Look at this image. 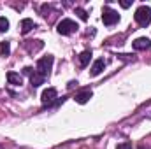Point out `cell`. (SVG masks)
Segmentation results:
<instances>
[{
    "instance_id": "cell-8",
    "label": "cell",
    "mask_w": 151,
    "mask_h": 149,
    "mask_svg": "<svg viewBox=\"0 0 151 149\" xmlns=\"http://www.w3.org/2000/svg\"><path fill=\"white\" fill-rule=\"evenodd\" d=\"M106 69V60L104 58H100V60H95V63H93V67H91V75H99L102 70Z\"/></svg>"
},
{
    "instance_id": "cell-14",
    "label": "cell",
    "mask_w": 151,
    "mask_h": 149,
    "mask_svg": "<svg viewBox=\"0 0 151 149\" xmlns=\"http://www.w3.org/2000/svg\"><path fill=\"white\" fill-rule=\"evenodd\" d=\"M7 30H9V19L0 18V32H7Z\"/></svg>"
},
{
    "instance_id": "cell-10",
    "label": "cell",
    "mask_w": 151,
    "mask_h": 149,
    "mask_svg": "<svg viewBox=\"0 0 151 149\" xmlns=\"http://www.w3.org/2000/svg\"><path fill=\"white\" fill-rule=\"evenodd\" d=\"M7 81H9V84L19 86V84L23 82V77L19 74H16V72H7Z\"/></svg>"
},
{
    "instance_id": "cell-16",
    "label": "cell",
    "mask_w": 151,
    "mask_h": 149,
    "mask_svg": "<svg viewBox=\"0 0 151 149\" xmlns=\"http://www.w3.org/2000/svg\"><path fill=\"white\" fill-rule=\"evenodd\" d=\"M116 149H134L132 148V142H121V144H118Z\"/></svg>"
},
{
    "instance_id": "cell-12",
    "label": "cell",
    "mask_w": 151,
    "mask_h": 149,
    "mask_svg": "<svg viewBox=\"0 0 151 149\" xmlns=\"http://www.w3.org/2000/svg\"><path fill=\"white\" fill-rule=\"evenodd\" d=\"M44 79H46V77H44V75H40L37 70H34V74L30 75V82H32V86H34V88L40 86V84L44 82Z\"/></svg>"
},
{
    "instance_id": "cell-13",
    "label": "cell",
    "mask_w": 151,
    "mask_h": 149,
    "mask_svg": "<svg viewBox=\"0 0 151 149\" xmlns=\"http://www.w3.org/2000/svg\"><path fill=\"white\" fill-rule=\"evenodd\" d=\"M9 53H11L9 42H0V54H2V56H7Z\"/></svg>"
},
{
    "instance_id": "cell-18",
    "label": "cell",
    "mask_w": 151,
    "mask_h": 149,
    "mask_svg": "<svg viewBox=\"0 0 151 149\" xmlns=\"http://www.w3.org/2000/svg\"><path fill=\"white\" fill-rule=\"evenodd\" d=\"M119 4H121V7H125V9H127V7H130V2H128V0H121Z\"/></svg>"
},
{
    "instance_id": "cell-9",
    "label": "cell",
    "mask_w": 151,
    "mask_h": 149,
    "mask_svg": "<svg viewBox=\"0 0 151 149\" xmlns=\"http://www.w3.org/2000/svg\"><path fill=\"white\" fill-rule=\"evenodd\" d=\"M32 28H35V23H34L30 18H25V19L21 21V34L25 35V34H28Z\"/></svg>"
},
{
    "instance_id": "cell-1",
    "label": "cell",
    "mask_w": 151,
    "mask_h": 149,
    "mask_svg": "<svg viewBox=\"0 0 151 149\" xmlns=\"http://www.w3.org/2000/svg\"><path fill=\"white\" fill-rule=\"evenodd\" d=\"M134 18H135V21H137L139 27H148L151 23V9L148 5H141V7L135 11Z\"/></svg>"
},
{
    "instance_id": "cell-11",
    "label": "cell",
    "mask_w": 151,
    "mask_h": 149,
    "mask_svg": "<svg viewBox=\"0 0 151 149\" xmlns=\"http://www.w3.org/2000/svg\"><path fill=\"white\" fill-rule=\"evenodd\" d=\"M90 60H91V51H90V49H86V51H83V53L79 54V65H81V67H86V65L90 63Z\"/></svg>"
},
{
    "instance_id": "cell-4",
    "label": "cell",
    "mask_w": 151,
    "mask_h": 149,
    "mask_svg": "<svg viewBox=\"0 0 151 149\" xmlns=\"http://www.w3.org/2000/svg\"><path fill=\"white\" fill-rule=\"evenodd\" d=\"M102 21H104V25L113 27L114 23L119 21V14H118L114 9H111V7H104V9H102Z\"/></svg>"
},
{
    "instance_id": "cell-15",
    "label": "cell",
    "mask_w": 151,
    "mask_h": 149,
    "mask_svg": "<svg viewBox=\"0 0 151 149\" xmlns=\"http://www.w3.org/2000/svg\"><path fill=\"white\" fill-rule=\"evenodd\" d=\"M76 14H77V16H79L83 21H86V19H88V14H86V11H84V9H81V7H76Z\"/></svg>"
},
{
    "instance_id": "cell-7",
    "label": "cell",
    "mask_w": 151,
    "mask_h": 149,
    "mask_svg": "<svg viewBox=\"0 0 151 149\" xmlns=\"http://www.w3.org/2000/svg\"><path fill=\"white\" fill-rule=\"evenodd\" d=\"M91 95H93L91 90H83V91H79V93L74 97V100L77 102V104H86V102L91 98Z\"/></svg>"
},
{
    "instance_id": "cell-17",
    "label": "cell",
    "mask_w": 151,
    "mask_h": 149,
    "mask_svg": "<svg viewBox=\"0 0 151 149\" xmlns=\"http://www.w3.org/2000/svg\"><path fill=\"white\" fill-rule=\"evenodd\" d=\"M23 74L32 75V74H34V69H32V67H25V69H23Z\"/></svg>"
},
{
    "instance_id": "cell-3",
    "label": "cell",
    "mask_w": 151,
    "mask_h": 149,
    "mask_svg": "<svg viewBox=\"0 0 151 149\" xmlns=\"http://www.w3.org/2000/svg\"><path fill=\"white\" fill-rule=\"evenodd\" d=\"M77 28L79 27L76 25V21H72V19H62L58 23V27H56V30H58L60 35H70V34H74Z\"/></svg>"
},
{
    "instance_id": "cell-6",
    "label": "cell",
    "mask_w": 151,
    "mask_h": 149,
    "mask_svg": "<svg viewBox=\"0 0 151 149\" xmlns=\"http://www.w3.org/2000/svg\"><path fill=\"white\" fill-rule=\"evenodd\" d=\"M151 47V40L148 37H139L134 40V49L135 51H146Z\"/></svg>"
},
{
    "instance_id": "cell-5",
    "label": "cell",
    "mask_w": 151,
    "mask_h": 149,
    "mask_svg": "<svg viewBox=\"0 0 151 149\" xmlns=\"http://www.w3.org/2000/svg\"><path fill=\"white\" fill-rule=\"evenodd\" d=\"M56 98H58V93H56L55 88H47V90H44V91H42V97H40V100H42L44 105H51Z\"/></svg>"
},
{
    "instance_id": "cell-2",
    "label": "cell",
    "mask_w": 151,
    "mask_h": 149,
    "mask_svg": "<svg viewBox=\"0 0 151 149\" xmlns=\"http://www.w3.org/2000/svg\"><path fill=\"white\" fill-rule=\"evenodd\" d=\"M53 62H55V58L51 56V54H47V56H42L40 60L37 62V72L40 75H49L51 72V67H53Z\"/></svg>"
}]
</instances>
